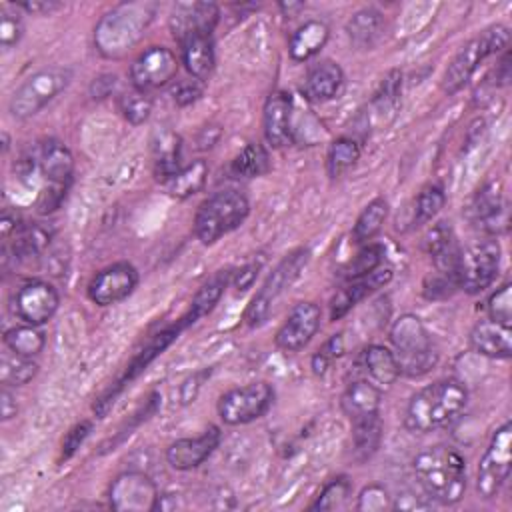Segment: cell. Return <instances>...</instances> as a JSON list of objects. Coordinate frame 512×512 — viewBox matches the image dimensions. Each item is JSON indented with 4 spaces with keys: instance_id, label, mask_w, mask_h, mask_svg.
I'll return each mask as SVG.
<instances>
[{
    "instance_id": "5",
    "label": "cell",
    "mask_w": 512,
    "mask_h": 512,
    "mask_svg": "<svg viewBox=\"0 0 512 512\" xmlns=\"http://www.w3.org/2000/svg\"><path fill=\"white\" fill-rule=\"evenodd\" d=\"M250 202L238 190H220L208 196L194 214V234L204 244L210 246L222 236L230 234L248 218Z\"/></svg>"
},
{
    "instance_id": "23",
    "label": "cell",
    "mask_w": 512,
    "mask_h": 512,
    "mask_svg": "<svg viewBox=\"0 0 512 512\" xmlns=\"http://www.w3.org/2000/svg\"><path fill=\"white\" fill-rule=\"evenodd\" d=\"M178 44H180V58L188 74L198 82L208 80L216 66L212 34H190L182 38Z\"/></svg>"
},
{
    "instance_id": "44",
    "label": "cell",
    "mask_w": 512,
    "mask_h": 512,
    "mask_svg": "<svg viewBox=\"0 0 512 512\" xmlns=\"http://www.w3.org/2000/svg\"><path fill=\"white\" fill-rule=\"evenodd\" d=\"M486 312H488V318L498 324H504V326L512 324V284L510 282H504L500 288H496L490 294L486 302Z\"/></svg>"
},
{
    "instance_id": "35",
    "label": "cell",
    "mask_w": 512,
    "mask_h": 512,
    "mask_svg": "<svg viewBox=\"0 0 512 512\" xmlns=\"http://www.w3.org/2000/svg\"><path fill=\"white\" fill-rule=\"evenodd\" d=\"M4 344L14 354L34 358L44 350L46 336L38 326L20 324V326H12L4 332Z\"/></svg>"
},
{
    "instance_id": "15",
    "label": "cell",
    "mask_w": 512,
    "mask_h": 512,
    "mask_svg": "<svg viewBox=\"0 0 512 512\" xmlns=\"http://www.w3.org/2000/svg\"><path fill=\"white\" fill-rule=\"evenodd\" d=\"M136 286L138 270L130 262H114L92 276L88 298L96 306H112L128 298Z\"/></svg>"
},
{
    "instance_id": "24",
    "label": "cell",
    "mask_w": 512,
    "mask_h": 512,
    "mask_svg": "<svg viewBox=\"0 0 512 512\" xmlns=\"http://www.w3.org/2000/svg\"><path fill=\"white\" fill-rule=\"evenodd\" d=\"M38 170L46 184L70 188L74 176L72 152L58 140L44 142L38 154Z\"/></svg>"
},
{
    "instance_id": "41",
    "label": "cell",
    "mask_w": 512,
    "mask_h": 512,
    "mask_svg": "<svg viewBox=\"0 0 512 512\" xmlns=\"http://www.w3.org/2000/svg\"><path fill=\"white\" fill-rule=\"evenodd\" d=\"M444 204H446V194H444L442 186H438V184L424 186L416 198L412 224L414 226L428 224L432 218H436V214L444 208Z\"/></svg>"
},
{
    "instance_id": "6",
    "label": "cell",
    "mask_w": 512,
    "mask_h": 512,
    "mask_svg": "<svg viewBox=\"0 0 512 512\" xmlns=\"http://www.w3.org/2000/svg\"><path fill=\"white\" fill-rule=\"evenodd\" d=\"M508 42H510V30L504 24H492L486 30H482L478 36L468 40L444 70V76H442L444 94L452 96L460 92L474 76L480 62H484L492 54L506 50Z\"/></svg>"
},
{
    "instance_id": "52",
    "label": "cell",
    "mask_w": 512,
    "mask_h": 512,
    "mask_svg": "<svg viewBox=\"0 0 512 512\" xmlns=\"http://www.w3.org/2000/svg\"><path fill=\"white\" fill-rule=\"evenodd\" d=\"M16 6L20 10H26V12H32V14H50V12L60 8V4L52 2V0H32V2H20Z\"/></svg>"
},
{
    "instance_id": "49",
    "label": "cell",
    "mask_w": 512,
    "mask_h": 512,
    "mask_svg": "<svg viewBox=\"0 0 512 512\" xmlns=\"http://www.w3.org/2000/svg\"><path fill=\"white\" fill-rule=\"evenodd\" d=\"M202 94V86L198 80H182L172 88V98L178 106H188L192 102H196Z\"/></svg>"
},
{
    "instance_id": "29",
    "label": "cell",
    "mask_w": 512,
    "mask_h": 512,
    "mask_svg": "<svg viewBox=\"0 0 512 512\" xmlns=\"http://www.w3.org/2000/svg\"><path fill=\"white\" fill-rule=\"evenodd\" d=\"M180 136L170 128L154 132L152 154H154V174L156 180L166 184L182 166H180Z\"/></svg>"
},
{
    "instance_id": "26",
    "label": "cell",
    "mask_w": 512,
    "mask_h": 512,
    "mask_svg": "<svg viewBox=\"0 0 512 512\" xmlns=\"http://www.w3.org/2000/svg\"><path fill=\"white\" fill-rule=\"evenodd\" d=\"M380 388L374 386L366 378H356L348 382L342 394V410L350 422H358L364 418L380 416Z\"/></svg>"
},
{
    "instance_id": "54",
    "label": "cell",
    "mask_w": 512,
    "mask_h": 512,
    "mask_svg": "<svg viewBox=\"0 0 512 512\" xmlns=\"http://www.w3.org/2000/svg\"><path fill=\"white\" fill-rule=\"evenodd\" d=\"M320 352H322L330 362H332L334 358L342 356V352H344V338H342V334L330 336V338L324 342V346L320 348Z\"/></svg>"
},
{
    "instance_id": "19",
    "label": "cell",
    "mask_w": 512,
    "mask_h": 512,
    "mask_svg": "<svg viewBox=\"0 0 512 512\" xmlns=\"http://www.w3.org/2000/svg\"><path fill=\"white\" fill-rule=\"evenodd\" d=\"M264 138L272 148H282L292 142V96L284 90H274L264 104L262 114Z\"/></svg>"
},
{
    "instance_id": "40",
    "label": "cell",
    "mask_w": 512,
    "mask_h": 512,
    "mask_svg": "<svg viewBox=\"0 0 512 512\" xmlns=\"http://www.w3.org/2000/svg\"><path fill=\"white\" fill-rule=\"evenodd\" d=\"M384 260V246L382 244H366L364 248H360V252L344 266L342 276L344 280H356L362 278L370 272H374L376 268L382 266Z\"/></svg>"
},
{
    "instance_id": "38",
    "label": "cell",
    "mask_w": 512,
    "mask_h": 512,
    "mask_svg": "<svg viewBox=\"0 0 512 512\" xmlns=\"http://www.w3.org/2000/svg\"><path fill=\"white\" fill-rule=\"evenodd\" d=\"M38 374V364L32 358L4 352L0 358V380L4 386H24Z\"/></svg>"
},
{
    "instance_id": "27",
    "label": "cell",
    "mask_w": 512,
    "mask_h": 512,
    "mask_svg": "<svg viewBox=\"0 0 512 512\" xmlns=\"http://www.w3.org/2000/svg\"><path fill=\"white\" fill-rule=\"evenodd\" d=\"M360 366L374 386L390 388L400 378V368L394 352L382 344H370L360 354Z\"/></svg>"
},
{
    "instance_id": "14",
    "label": "cell",
    "mask_w": 512,
    "mask_h": 512,
    "mask_svg": "<svg viewBox=\"0 0 512 512\" xmlns=\"http://www.w3.org/2000/svg\"><path fill=\"white\" fill-rule=\"evenodd\" d=\"M178 74V58L166 46H150L130 64L132 88L150 92L166 86Z\"/></svg>"
},
{
    "instance_id": "11",
    "label": "cell",
    "mask_w": 512,
    "mask_h": 512,
    "mask_svg": "<svg viewBox=\"0 0 512 512\" xmlns=\"http://www.w3.org/2000/svg\"><path fill=\"white\" fill-rule=\"evenodd\" d=\"M274 400L268 382H250L224 392L218 400V416L228 426H240L262 418Z\"/></svg>"
},
{
    "instance_id": "51",
    "label": "cell",
    "mask_w": 512,
    "mask_h": 512,
    "mask_svg": "<svg viewBox=\"0 0 512 512\" xmlns=\"http://www.w3.org/2000/svg\"><path fill=\"white\" fill-rule=\"evenodd\" d=\"M258 272H260V264H256V262L242 266V268L234 274V286H236L238 290H248V288L254 284Z\"/></svg>"
},
{
    "instance_id": "10",
    "label": "cell",
    "mask_w": 512,
    "mask_h": 512,
    "mask_svg": "<svg viewBox=\"0 0 512 512\" xmlns=\"http://www.w3.org/2000/svg\"><path fill=\"white\" fill-rule=\"evenodd\" d=\"M502 248L496 238H484L460 252L458 288L466 294L484 292L498 276Z\"/></svg>"
},
{
    "instance_id": "46",
    "label": "cell",
    "mask_w": 512,
    "mask_h": 512,
    "mask_svg": "<svg viewBox=\"0 0 512 512\" xmlns=\"http://www.w3.org/2000/svg\"><path fill=\"white\" fill-rule=\"evenodd\" d=\"M400 90H402V72L400 70H390L382 78L380 88H378V92L374 96V102L380 106V110L394 108L396 102H398Z\"/></svg>"
},
{
    "instance_id": "30",
    "label": "cell",
    "mask_w": 512,
    "mask_h": 512,
    "mask_svg": "<svg viewBox=\"0 0 512 512\" xmlns=\"http://www.w3.org/2000/svg\"><path fill=\"white\" fill-rule=\"evenodd\" d=\"M384 30H386L384 16L376 8L358 10L346 24V34L350 38V44H354L358 50L374 48L384 36Z\"/></svg>"
},
{
    "instance_id": "50",
    "label": "cell",
    "mask_w": 512,
    "mask_h": 512,
    "mask_svg": "<svg viewBox=\"0 0 512 512\" xmlns=\"http://www.w3.org/2000/svg\"><path fill=\"white\" fill-rule=\"evenodd\" d=\"M432 502L426 500V496H414V494H398L392 498V508L394 510H420V508H430Z\"/></svg>"
},
{
    "instance_id": "13",
    "label": "cell",
    "mask_w": 512,
    "mask_h": 512,
    "mask_svg": "<svg viewBox=\"0 0 512 512\" xmlns=\"http://www.w3.org/2000/svg\"><path fill=\"white\" fill-rule=\"evenodd\" d=\"M60 296L46 280H28L12 296V314L24 324L42 326L58 310Z\"/></svg>"
},
{
    "instance_id": "3",
    "label": "cell",
    "mask_w": 512,
    "mask_h": 512,
    "mask_svg": "<svg viewBox=\"0 0 512 512\" xmlns=\"http://www.w3.org/2000/svg\"><path fill=\"white\" fill-rule=\"evenodd\" d=\"M156 4L130 2L106 12L94 28V44L106 58L126 56L146 34L154 20Z\"/></svg>"
},
{
    "instance_id": "7",
    "label": "cell",
    "mask_w": 512,
    "mask_h": 512,
    "mask_svg": "<svg viewBox=\"0 0 512 512\" xmlns=\"http://www.w3.org/2000/svg\"><path fill=\"white\" fill-rule=\"evenodd\" d=\"M308 260H310V250L296 248L278 262V266L270 272V276L264 280L262 288L254 294V298L250 300V304L244 310V322L250 328H258L270 318L276 302L294 284V280L300 276V272L308 264Z\"/></svg>"
},
{
    "instance_id": "9",
    "label": "cell",
    "mask_w": 512,
    "mask_h": 512,
    "mask_svg": "<svg viewBox=\"0 0 512 512\" xmlns=\"http://www.w3.org/2000/svg\"><path fill=\"white\" fill-rule=\"evenodd\" d=\"M512 466V424L506 420L494 430L476 472V492L480 498L490 500L498 496L510 476Z\"/></svg>"
},
{
    "instance_id": "56",
    "label": "cell",
    "mask_w": 512,
    "mask_h": 512,
    "mask_svg": "<svg viewBox=\"0 0 512 512\" xmlns=\"http://www.w3.org/2000/svg\"><path fill=\"white\" fill-rule=\"evenodd\" d=\"M304 4H280L282 10H286V14H292L294 10H300Z\"/></svg>"
},
{
    "instance_id": "42",
    "label": "cell",
    "mask_w": 512,
    "mask_h": 512,
    "mask_svg": "<svg viewBox=\"0 0 512 512\" xmlns=\"http://www.w3.org/2000/svg\"><path fill=\"white\" fill-rule=\"evenodd\" d=\"M118 108L122 112V116L132 124V126H140L150 118L152 112V98L148 96V92L142 90H128L120 96L118 100Z\"/></svg>"
},
{
    "instance_id": "53",
    "label": "cell",
    "mask_w": 512,
    "mask_h": 512,
    "mask_svg": "<svg viewBox=\"0 0 512 512\" xmlns=\"http://www.w3.org/2000/svg\"><path fill=\"white\" fill-rule=\"evenodd\" d=\"M16 398L14 394L8 390V386L2 384V392H0V414H2V420H10L12 416H16Z\"/></svg>"
},
{
    "instance_id": "12",
    "label": "cell",
    "mask_w": 512,
    "mask_h": 512,
    "mask_svg": "<svg viewBox=\"0 0 512 512\" xmlns=\"http://www.w3.org/2000/svg\"><path fill=\"white\" fill-rule=\"evenodd\" d=\"M108 502L118 512H152L160 508V494L150 476L144 472H122L108 488Z\"/></svg>"
},
{
    "instance_id": "33",
    "label": "cell",
    "mask_w": 512,
    "mask_h": 512,
    "mask_svg": "<svg viewBox=\"0 0 512 512\" xmlns=\"http://www.w3.org/2000/svg\"><path fill=\"white\" fill-rule=\"evenodd\" d=\"M270 170V158L262 144H246L230 162V174L236 178H256Z\"/></svg>"
},
{
    "instance_id": "34",
    "label": "cell",
    "mask_w": 512,
    "mask_h": 512,
    "mask_svg": "<svg viewBox=\"0 0 512 512\" xmlns=\"http://www.w3.org/2000/svg\"><path fill=\"white\" fill-rule=\"evenodd\" d=\"M386 218H388V202L382 196L370 200L364 206V210L358 214L352 226V240L356 244L372 240L380 232Z\"/></svg>"
},
{
    "instance_id": "47",
    "label": "cell",
    "mask_w": 512,
    "mask_h": 512,
    "mask_svg": "<svg viewBox=\"0 0 512 512\" xmlns=\"http://www.w3.org/2000/svg\"><path fill=\"white\" fill-rule=\"evenodd\" d=\"M456 242V236H454V232H452V228H450V224L448 222H438V224H434L430 230H428V234L424 236V248H426V252L434 258L436 254H440V252H444L448 246H452Z\"/></svg>"
},
{
    "instance_id": "31",
    "label": "cell",
    "mask_w": 512,
    "mask_h": 512,
    "mask_svg": "<svg viewBox=\"0 0 512 512\" xmlns=\"http://www.w3.org/2000/svg\"><path fill=\"white\" fill-rule=\"evenodd\" d=\"M228 280H230V272L220 270V272L212 274V276L198 288V292H196L194 298H192L190 310L182 316V320L186 322V326L198 322L202 316H206V314L212 312V308L218 304L220 296L224 294V288H226Z\"/></svg>"
},
{
    "instance_id": "36",
    "label": "cell",
    "mask_w": 512,
    "mask_h": 512,
    "mask_svg": "<svg viewBox=\"0 0 512 512\" xmlns=\"http://www.w3.org/2000/svg\"><path fill=\"white\" fill-rule=\"evenodd\" d=\"M352 424V444H354V454L358 462H364L372 458V454L380 448L382 440V420L380 416L364 418Z\"/></svg>"
},
{
    "instance_id": "1",
    "label": "cell",
    "mask_w": 512,
    "mask_h": 512,
    "mask_svg": "<svg viewBox=\"0 0 512 512\" xmlns=\"http://www.w3.org/2000/svg\"><path fill=\"white\" fill-rule=\"evenodd\" d=\"M468 390L454 378H444L418 390L406 406L404 426L410 432L426 434L450 426L466 410Z\"/></svg>"
},
{
    "instance_id": "16",
    "label": "cell",
    "mask_w": 512,
    "mask_h": 512,
    "mask_svg": "<svg viewBox=\"0 0 512 512\" xmlns=\"http://www.w3.org/2000/svg\"><path fill=\"white\" fill-rule=\"evenodd\" d=\"M322 320V310L314 302H298L288 312L284 324L276 332V346L284 352H298L316 336Z\"/></svg>"
},
{
    "instance_id": "37",
    "label": "cell",
    "mask_w": 512,
    "mask_h": 512,
    "mask_svg": "<svg viewBox=\"0 0 512 512\" xmlns=\"http://www.w3.org/2000/svg\"><path fill=\"white\" fill-rule=\"evenodd\" d=\"M360 158V144L354 138L340 136L336 138L326 154V172L330 178L342 176L348 168H352Z\"/></svg>"
},
{
    "instance_id": "17",
    "label": "cell",
    "mask_w": 512,
    "mask_h": 512,
    "mask_svg": "<svg viewBox=\"0 0 512 512\" xmlns=\"http://www.w3.org/2000/svg\"><path fill=\"white\" fill-rule=\"evenodd\" d=\"M220 18L214 2H180L170 12V30L176 42L190 34H212Z\"/></svg>"
},
{
    "instance_id": "28",
    "label": "cell",
    "mask_w": 512,
    "mask_h": 512,
    "mask_svg": "<svg viewBox=\"0 0 512 512\" xmlns=\"http://www.w3.org/2000/svg\"><path fill=\"white\" fill-rule=\"evenodd\" d=\"M330 28L322 20H306L300 24L288 42V54L294 62H304L316 56L328 42Z\"/></svg>"
},
{
    "instance_id": "55",
    "label": "cell",
    "mask_w": 512,
    "mask_h": 512,
    "mask_svg": "<svg viewBox=\"0 0 512 512\" xmlns=\"http://www.w3.org/2000/svg\"><path fill=\"white\" fill-rule=\"evenodd\" d=\"M310 366H312V372H314L316 376H324V374H326V370H328V366H330V360H328V358L318 350V352L312 356Z\"/></svg>"
},
{
    "instance_id": "48",
    "label": "cell",
    "mask_w": 512,
    "mask_h": 512,
    "mask_svg": "<svg viewBox=\"0 0 512 512\" xmlns=\"http://www.w3.org/2000/svg\"><path fill=\"white\" fill-rule=\"evenodd\" d=\"M92 432V422L90 420H82V422H76L64 436L62 440V454L60 458L62 460H68L74 456V452L80 448V444L90 436Z\"/></svg>"
},
{
    "instance_id": "8",
    "label": "cell",
    "mask_w": 512,
    "mask_h": 512,
    "mask_svg": "<svg viewBox=\"0 0 512 512\" xmlns=\"http://www.w3.org/2000/svg\"><path fill=\"white\" fill-rule=\"evenodd\" d=\"M72 82V70L66 66H50L28 76L10 96L8 110L14 118L26 120L38 114Z\"/></svg>"
},
{
    "instance_id": "22",
    "label": "cell",
    "mask_w": 512,
    "mask_h": 512,
    "mask_svg": "<svg viewBox=\"0 0 512 512\" xmlns=\"http://www.w3.org/2000/svg\"><path fill=\"white\" fill-rule=\"evenodd\" d=\"M468 340H470V346L486 358L506 360L512 354V330H510V326L498 324L490 318L478 320L472 326Z\"/></svg>"
},
{
    "instance_id": "20",
    "label": "cell",
    "mask_w": 512,
    "mask_h": 512,
    "mask_svg": "<svg viewBox=\"0 0 512 512\" xmlns=\"http://www.w3.org/2000/svg\"><path fill=\"white\" fill-rule=\"evenodd\" d=\"M390 280H392V270L390 268H382V266L376 268L374 272L362 276V278L348 280V284L344 288H340L332 296V300H330V320H340L358 302H362L372 292L384 288Z\"/></svg>"
},
{
    "instance_id": "25",
    "label": "cell",
    "mask_w": 512,
    "mask_h": 512,
    "mask_svg": "<svg viewBox=\"0 0 512 512\" xmlns=\"http://www.w3.org/2000/svg\"><path fill=\"white\" fill-rule=\"evenodd\" d=\"M344 86V72L338 62L320 60L312 64L306 72L304 92L312 102H330L334 100Z\"/></svg>"
},
{
    "instance_id": "21",
    "label": "cell",
    "mask_w": 512,
    "mask_h": 512,
    "mask_svg": "<svg viewBox=\"0 0 512 512\" xmlns=\"http://www.w3.org/2000/svg\"><path fill=\"white\" fill-rule=\"evenodd\" d=\"M472 214L478 228H482L488 234H498L508 226V208L506 202L502 200L500 184L496 180L486 182L478 190L472 202Z\"/></svg>"
},
{
    "instance_id": "45",
    "label": "cell",
    "mask_w": 512,
    "mask_h": 512,
    "mask_svg": "<svg viewBox=\"0 0 512 512\" xmlns=\"http://www.w3.org/2000/svg\"><path fill=\"white\" fill-rule=\"evenodd\" d=\"M392 508V496L382 484H368L360 490L356 500V510L362 512H380Z\"/></svg>"
},
{
    "instance_id": "18",
    "label": "cell",
    "mask_w": 512,
    "mask_h": 512,
    "mask_svg": "<svg viewBox=\"0 0 512 512\" xmlns=\"http://www.w3.org/2000/svg\"><path fill=\"white\" fill-rule=\"evenodd\" d=\"M220 444V428L208 426L200 436L180 438L166 448V462L174 470H194L204 464Z\"/></svg>"
},
{
    "instance_id": "43",
    "label": "cell",
    "mask_w": 512,
    "mask_h": 512,
    "mask_svg": "<svg viewBox=\"0 0 512 512\" xmlns=\"http://www.w3.org/2000/svg\"><path fill=\"white\" fill-rule=\"evenodd\" d=\"M24 34L20 8L16 4H2L0 8V44L2 50L14 48Z\"/></svg>"
},
{
    "instance_id": "39",
    "label": "cell",
    "mask_w": 512,
    "mask_h": 512,
    "mask_svg": "<svg viewBox=\"0 0 512 512\" xmlns=\"http://www.w3.org/2000/svg\"><path fill=\"white\" fill-rule=\"evenodd\" d=\"M352 498V482L346 476H336L322 486L316 500L310 504V510H344Z\"/></svg>"
},
{
    "instance_id": "4",
    "label": "cell",
    "mask_w": 512,
    "mask_h": 512,
    "mask_svg": "<svg viewBox=\"0 0 512 512\" xmlns=\"http://www.w3.org/2000/svg\"><path fill=\"white\" fill-rule=\"evenodd\" d=\"M390 342L400 374L418 378L438 364V350L424 322L414 314H402L390 328Z\"/></svg>"
},
{
    "instance_id": "32",
    "label": "cell",
    "mask_w": 512,
    "mask_h": 512,
    "mask_svg": "<svg viewBox=\"0 0 512 512\" xmlns=\"http://www.w3.org/2000/svg\"><path fill=\"white\" fill-rule=\"evenodd\" d=\"M208 178V164L204 160H194L186 166H182L166 184V192L178 200L190 198L196 192H200Z\"/></svg>"
},
{
    "instance_id": "2",
    "label": "cell",
    "mask_w": 512,
    "mask_h": 512,
    "mask_svg": "<svg viewBox=\"0 0 512 512\" xmlns=\"http://www.w3.org/2000/svg\"><path fill=\"white\" fill-rule=\"evenodd\" d=\"M414 474L424 494L438 504H456L466 492V460L452 446L436 444L418 452Z\"/></svg>"
}]
</instances>
